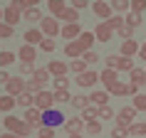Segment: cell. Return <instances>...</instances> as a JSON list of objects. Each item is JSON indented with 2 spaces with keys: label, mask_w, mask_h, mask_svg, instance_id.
I'll return each instance as SVG.
<instances>
[{
  "label": "cell",
  "mask_w": 146,
  "mask_h": 138,
  "mask_svg": "<svg viewBox=\"0 0 146 138\" xmlns=\"http://www.w3.org/2000/svg\"><path fill=\"white\" fill-rule=\"evenodd\" d=\"M5 133H13V136H17V138H27L32 133V128L27 126V123L23 121V118H17V116H5Z\"/></svg>",
  "instance_id": "obj_1"
},
{
  "label": "cell",
  "mask_w": 146,
  "mask_h": 138,
  "mask_svg": "<svg viewBox=\"0 0 146 138\" xmlns=\"http://www.w3.org/2000/svg\"><path fill=\"white\" fill-rule=\"evenodd\" d=\"M134 67H136L134 59H126V57H121V54H109L107 57V69H114L116 74H119V72H126V74H129Z\"/></svg>",
  "instance_id": "obj_2"
},
{
  "label": "cell",
  "mask_w": 146,
  "mask_h": 138,
  "mask_svg": "<svg viewBox=\"0 0 146 138\" xmlns=\"http://www.w3.org/2000/svg\"><path fill=\"white\" fill-rule=\"evenodd\" d=\"M60 27H62V25L57 22V20H54L52 15H50V17H42V20H40V27H37V30L42 32V37L54 39L57 35H60Z\"/></svg>",
  "instance_id": "obj_3"
},
{
  "label": "cell",
  "mask_w": 146,
  "mask_h": 138,
  "mask_svg": "<svg viewBox=\"0 0 146 138\" xmlns=\"http://www.w3.org/2000/svg\"><path fill=\"white\" fill-rule=\"evenodd\" d=\"M64 114L62 111H57V108H50V111H42V126L45 128H57V126H64Z\"/></svg>",
  "instance_id": "obj_4"
},
{
  "label": "cell",
  "mask_w": 146,
  "mask_h": 138,
  "mask_svg": "<svg viewBox=\"0 0 146 138\" xmlns=\"http://www.w3.org/2000/svg\"><path fill=\"white\" fill-rule=\"evenodd\" d=\"M35 108H37V111H50V108H54L52 91L42 89V91H37V94H35Z\"/></svg>",
  "instance_id": "obj_5"
},
{
  "label": "cell",
  "mask_w": 146,
  "mask_h": 138,
  "mask_svg": "<svg viewBox=\"0 0 146 138\" xmlns=\"http://www.w3.org/2000/svg\"><path fill=\"white\" fill-rule=\"evenodd\" d=\"M131 123H136V111H134L131 106L119 108V114H116V126H124V128H129Z\"/></svg>",
  "instance_id": "obj_6"
},
{
  "label": "cell",
  "mask_w": 146,
  "mask_h": 138,
  "mask_svg": "<svg viewBox=\"0 0 146 138\" xmlns=\"http://www.w3.org/2000/svg\"><path fill=\"white\" fill-rule=\"evenodd\" d=\"M23 121L27 123L30 128H40V126H42V111H37L35 106L25 108V111H23Z\"/></svg>",
  "instance_id": "obj_7"
},
{
  "label": "cell",
  "mask_w": 146,
  "mask_h": 138,
  "mask_svg": "<svg viewBox=\"0 0 146 138\" xmlns=\"http://www.w3.org/2000/svg\"><path fill=\"white\" fill-rule=\"evenodd\" d=\"M5 91H8V96H20V94L25 91V79L23 77H10L8 84H5Z\"/></svg>",
  "instance_id": "obj_8"
},
{
  "label": "cell",
  "mask_w": 146,
  "mask_h": 138,
  "mask_svg": "<svg viewBox=\"0 0 146 138\" xmlns=\"http://www.w3.org/2000/svg\"><path fill=\"white\" fill-rule=\"evenodd\" d=\"M47 74H50V77L52 79H57V77H67V62H62V59H52L50 62V64H47Z\"/></svg>",
  "instance_id": "obj_9"
},
{
  "label": "cell",
  "mask_w": 146,
  "mask_h": 138,
  "mask_svg": "<svg viewBox=\"0 0 146 138\" xmlns=\"http://www.w3.org/2000/svg\"><path fill=\"white\" fill-rule=\"evenodd\" d=\"M107 94H114V96H131V84L129 81H114V84L107 86Z\"/></svg>",
  "instance_id": "obj_10"
},
{
  "label": "cell",
  "mask_w": 146,
  "mask_h": 138,
  "mask_svg": "<svg viewBox=\"0 0 146 138\" xmlns=\"http://www.w3.org/2000/svg\"><path fill=\"white\" fill-rule=\"evenodd\" d=\"M92 10H94V15L99 17L102 22H107L109 17L114 15V12H111V8H109V3H107V0H97V3L92 5Z\"/></svg>",
  "instance_id": "obj_11"
},
{
  "label": "cell",
  "mask_w": 146,
  "mask_h": 138,
  "mask_svg": "<svg viewBox=\"0 0 146 138\" xmlns=\"http://www.w3.org/2000/svg\"><path fill=\"white\" fill-rule=\"evenodd\" d=\"M15 57H20V62H25V64H35V59H37V47L23 45L20 49H17Z\"/></svg>",
  "instance_id": "obj_12"
},
{
  "label": "cell",
  "mask_w": 146,
  "mask_h": 138,
  "mask_svg": "<svg viewBox=\"0 0 146 138\" xmlns=\"http://www.w3.org/2000/svg\"><path fill=\"white\" fill-rule=\"evenodd\" d=\"M20 20H23V12H17L15 8H3V22L8 25V27H13V30H15V25L20 22Z\"/></svg>",
  "instance_id": "obj_13"
},
{
  "label": "cell",
  "mask_w": 146,
  "mask_h": 138,
  "mask_svg": "<svg viewBox=\"0 0 146 138\" xmlns=\"http://www.w3.org/2000/svg\"><path fill=\"white\" fill-rule=\"evenodd\" d=\"M121 57H126V59H134V57H136L139 54V42L136 39H124L121 42Z\"/></svg>",
  "instance_id": "obj_14"
},
{
  "label": "cell",
  "mask_w": 146,
  "mask_h": 138,
  "mask_svg": "<svg viewBox=\"0 0 146 138\" xmlns=\"http://www.w3.org/2000/svg\"><path fill=\"white\" fill-rule=\"evenodd\" d=\"M23 39H25V45H30V47H37L40 42H42V32L37 30V27H30V30H25V35H23Z\"/></svg>",
  "instance_id": "obj_15"
},
{
  "label": "cell",
  "mask_w": 146,
  "mask_h": 138,
  "mask_svg": "<svg viewBox=\"0 0 146 138\" xmlns=\"http://www.w3.org/2000/svg\"><path fill=\"white\" fill-rule=\"evenodd\" d=\"M60 35H62L64 39L72 42V39H77L79 35H82V27H79V22H77V25H62V27H60Z\"/></svg>",
  "instance_id": "obj_16"
},
{
  "label": "cell",
  "mask_w": 146,
  "mask_h": 138,
  "mask_svg": "<svg viewBox=\"0 0 146 138\" xmlns=\"http://www.w3.org/2000/svg\"><path fill=\"white\" fill-rule=\"evenodd\" d=\"M92 35H94V39H99V42H111V37H114V32L109 30V27H107L104 22H99V25H97Z\"/></svg>",
  "instance_id": "obj_17"
},
{
  "label": "cell",
  "mask_w": 146,
  "mask_h": 138,
  "mask_svg": "<svg viewBox=\"0 0 146 138\" xmlns=\"http://www.w3.org/2000/svg\"><path fill=\"white\" fill-rule=\"evenodd\" d=\"M87 99H89V106H97V108L99 106H109V94L107 91H92Z\"/></svg>",
  "instance_id": "obj_18"
},
{
  "label": "cell",
  "mask_w": 146,
  "mask_h": 138,
  "mask_svg": "<svg viewBox=\"0 0 146 138\" xmlns=\"http://www.w3.org/2000/svg\"><path fill=\"white\" fill-rule=\"evenodd\" d=\"M60 20H62L64 25H77V22H79V12H77V10H72V8L67 5V8L62 10V15L57 17V22H60Z\"/></svg>",
  "instance_id": "obj_19"
},
{
  "label": "cell",
  "mask_w": 146,
  "mask_h": 138,
  "mask_svg": "<svg viewBox=\"0 0 146 138\" xmlns=\"http://www.w3.org/2000/svg\"><path fill=\"white\" fill-rule=\"evenodd\" d=\"M64 131H67L69 136H79V133L84 131V123L79 121V118H67V121H64Z\"/></svg>",
  "instance_id": "obj_20"
},
{
  "label": "cell",
  "mask_w": 146,
  "mask_h": 138,
  "mask_svg": "<svg viewBox=\"0 0 146 138\" xmlns=\"http://www.w3.org/2000/svg\"><path fill=\"white\" fill-rule=\"evenodd\" d=\"M97 79H99V74L92 72V69H87L84 74H79V77H77V84L79 86H94V84H97Z\"/></svg>",
  "instance_id": "obj_21"
},
{
  "label": "cell",
  "mask_w": 146,
  "mask_h": 138,
  "mask_svg": "<svg viewBox=\"0 0 146 138\" xmlns=\"http://www.w3.org/2000/svg\"><path fill=\"white\" fill-rule=\"evenodd\" d=\"M74 42L82 47V52H89V49H92V45H94V35H92V32H82Z\"/></svg>",
  "instance_id": "obj_22"
},
{
  "label": "cell",
  "mask_w": 146,
  "mask_h": 138,
  "mask_svg": "<svg viewBox=\"0 0 146 138\" xmlns=\"http://www.w3.org/2000/svg\"><path fill=\"white\" fill-rule=\"evenodd\" d=\"M30 81H35L40 89H45V84L50 81V74H47V69H45V67H42V69H35V74L30 77Z\"/></svg>",
  "instance_id": "obj_23"
},
{
  "label": "cell",
  "mask_w": 146,
  "mask_h": 138,
  "mask_svg": "<svg viewBox=\"0 0 146 138\" xmlns=\"http://www.w3.org/2000/svg\"><path fill=\"white\" fill-rule=\"evenodd\" d=\"M129 79H131L129 84H134V86H141V84L146 81V72H144L141 67H134V69L129 72Z\"/></svg>",
  "instance_id": "obj_24"
},
{
  "label": "cell",
  "mask_w": 146,
  "mask_h": 138,
  "mask_svg": "<svg viewBox=\"0 0 146 138\" xmlns=\"http://www.w3.org/2000/svg\"><path fill=\"white\" fill-rule=\"evenodd\" d=\"M64 54H67L69 59H79V57H82V47L77 45V42H74V39H72V42H67V45H64Z\"/></svg>",
  "instance_id": "obj_25"
},
{
  "label": "cell",
  "mask_w": 146,
  "mask_h": 138,
  "mask_svg": "<svg viewBox=\"0 0 146 138\" xmlns=\"http://www.w3.org/2000/svg\"><path fill=\"white\" fill-rule=\"evenodd\" d=\"M126 131H129V136H134V138H146V123H144V121L131 123Z\"/></svg>",
  "instance_id": "obj_26"
},
{
  "label": "cell",
  "mask_w": 146,
  "mask_h": 138,
  "mask_svg": "<svg viewBox=\"0 0 146 138\" xmlns=\"http://www.w3.org/2000/svg\"><path fill=\"white\" fill-rule=\"evenodd\" d=\"M82 123H89V121H97V106H87V108H82L79 111V116H77Z\"/></svg>",
  "instance_id": "obj_27"
},
{
  "label": "cell",
  "mask_w": 146,
  "mask_h": 138,
  "mask_svg": "<svg viewBox=\"0 0 146 138\" xmlns=\"http://www.w3.org/2000/svg\"><path fill=\"white\" fill-rule=\"evenodd\" d=\"M15 106H23V108L35 106V96H32V94H27V91H23L20 96H15Z\"/></svg>",
  "instance_id": "obj_28"
},
{
  "label": "cell",
  "mask_w": 146,
  "mask_h": 138,
  "mask_svg": "<svg viewBox=\"0 0 146 138\" xmlns=\"http://www.w3.org/2000/svg\"><path fill=\"white\" fill-rule=\"evenodd\" d=\"M47 8H50V12H52V17L57 20V17L62 15V10L67 8V3H64V0H50V3H47Z\"/></svg>",
  "instance_id": "obj_29"
},
{
  "label": "cell",
  "mask_w": 146,
  "mask_h": 138,
  "mask_svg": "<svg viewBox=\"0 0 146 138\" xmlns=\"http://www.w3.org/2000/svg\"><path fill=\"white\" fill-rule=\"evenodd\" d=\"M99 79L104 81V86H109V84H114V81H119V74H116L114 69H102V72H99Z\"/></svg>",
  "instance_id": "obj_30"
},
{
  "label": "cell",
  "mask_w": 146,
  "mask_h": 138,
  "mask_svg": "<svg viewBox=\"0 0 146 138\" xmlns=\"http://www.w3.org/2000/svg\"><path fill=\"white\" fill-rule=\"evenodd\" d=\"M37 0H10V8H15L17 12H25L27 8H35Z\"/></svg>",
  "instance_id": "obj_31"
},
{
  "label": "cell",
  "mask_w": 146,
  "mask_h": 138,
  "mask_svg": "<svg viewBox=\"0 0 146 138\" xmlns=\"http://www.w3.org/2000/svg\"><path fill=\"white\" fill-rule=\"evenodd\" d=\"M109 8L114 15H121V12H129V0H111Z\"/></svg>",
  "instance_id": "obj_32"
},
{
  "label": "cell",
  "mask_w": 146,
  "mask_h": 138,
  "mask_svg": "<svg viewBox=\"0 0 146 138\" xmlns=\"http://www.w3.org/2000/svg\"><path fill=\"white\" fill-rule=\"evenodd\" d=\"M23 20H27V22H40L42 20V12H40V8L35 5V8H27L23 12Z\"/></svg>",
  "instance_id": "obj_33"
},
{
  "label": "cell",
  "mask_w": 146,
  "mask_h": 138,
  "mask_svg": "<svg viewBox=\"0 0 146 138\" xmlns=\"http://www.w3.org/2000/svg\"><path fill=\"white\" fill-rule=\"evenodd\" d=\"M13 108H15V99L8 96V94H3V96H0V111H3V114H10Z\"/></svg>",
  "instance_id": "obj_34"
},
{
  "label": "cell",
  "mask_w": 146,
  "mask_h": 138,
  "mask_svg": "<svg viewBox=\"0 0 146 138\" xmlns=\"http://www.w3.org/2000/svg\"><path fill=\"white\" fill-rule=\"evenodd\" d=\"M67 69L72 72V74H77V77H79V74H84V72H87V64H84L82 59H72V62L67 64Z\"/></svg>",
  "instance_id": "obj_35"
},
{
  "label": "cell",
  "mask_w": 146,
  "mask_h": 138,
  "mask_svg": "<svg viewBox=\"0 0 146 138\" xmlns=\"http://www.w3.org/2000/svg\"><path fill=\"white\" fill-rule=\"evenodd\" d=\"M131 108H134V111H146V94H136V96H134V99H131Z\"/></svg>",
  "instance_id": "obj_36"
},
{
  "label": "cell",
  "mask_w": 146,
  "mask_h": 138,
  "mask_svg": "<svg viewBox=\"0 0 146 138\" xmlns=\"http://www.w3.org/2000/svg\"><path fill=\"white\" fill-rule=\"evenodd\" d=\"M15 62V52H8V49H0V69L10 67Z\"/></svg>",
  "instance_id": "obj_37"
},
{
  "label": "cell",
  "mask_w": 146,
  "mask_h": 138,
  "mask_svg": "<svg viewBox=\"0 0 146 138\" xmlns=\"http://www.w3.org/2000/svg\"><path fill=\"white\" fill-rule=\"evenodd\" d=\"M109 118H114V108L111 106H99L97 108V121H109Z\"/></svg>",
  "instance_id": "obj_38"
},
{
  "label": "cell",
  "mask_w": 146,
  "mask_h": 138,
  "mask_svg": "<svg viewBox=\"0 0 146 138\" xmlns=\"http://www.w3.org/2000/svg\"><path fill=\"white\" fill-rule=\"evenodd\" d=\"M52 99L54 104H69L72 94H69V89H62V91H52Z\"/></svg>",
  "instance_id": "obj_39"
},
{
  "label": "cell",
  "mask_w": 146,
  "mask_h": 138,
  "mask_svg": "<svg viewBox=\"0 0 146 138\" xmlns=\"http://www.w3.org/2000/svg\"><path fill=\"white\" fill-rule=\"evenodd\" d=\"M104 25H107V27H109L111 32H116V30H119V27L124 25V17H121V15H111V17H109V20H107Z\"/></svg>",
  "instance_id": "obj_40"
},
{
  "label": "cell",
  "mask_w": 146,
  "mask_h": 138,
  "mask_svg": "<svg viewBox=\"0 0 146 138\" xmlns=\"http://www.w3.org/2000/svg\"><path fill=\"white\" fill-rule=\"evenodd\" d=\"M141 20H144V17L136 15V12H126V17H124V22L129 25V27H134V30H136L139 25H141Z\"/></svg>",
  "instance_id": "obj_41"
},
{
  "label": "cell",
  "mask_w": 146,
  "mask_h": 138,
  "mask_svg": "<svg viewBox=\"0 0 146 138\" xmlns=\"http://www.w3.org/2000/svg\"><path fill=\"white\" fill-rule=\"evenodd\" d=\"M69 104L77 108V111H82V108L89 106V99H87V96H72V99H69Z\"/></svg>",
  "instance_id": "obj_42"
},
{
  "label": "cell",
  "mask_w": 146,
  "mask_h": 138,
  "mask_svg": "<svg viewBox=\"0 0 146 138\" xmlns=\"http://www.w3.org/2000/svg\"><path fill=\"white\" fill-rule=\"evenodd\" d=\"M84 131L89 133V136H99V133H102V121H89V123H84Z\"/></svg>",
  "instance_id": "obj_43"
},
{
  "label": "cell",
  "mask_w": 146,
  "mask_h": 138,
  "mask_svg": "<svg viewBox=\"0 0 146 138\" xmlns=\"http://www.w3.org/2000/svg\"><path fill=\"white\" fill-rule=\"evenodd\" d=\"M35 64H25V62H20V67H17V72H20V77H32L35 74Z\"/></svg>",
  "instance_id": "obj_44"
},
{
  "label": "cell",
  "mask_w": 146,
  "mask_h": 138,
  "mask_svg": "<svg viewBox=\"0 0 146 138\" xmlns=\"http://www.w3.org/2000/svg\"><path fill=\"white\" fill-rule=\"evenodd\" d=\"M50 81L54 84V91H62V89H67V86H69V79L67 77H57V79H50Z\"/></svg>",
  "instance_id": "obj_45"
},
{
  "label": "cell",
  "mask_w": 146,
  "mask_h": 138,
  "mask_svg": "<svg viewBox=\"0 0 146 138\" xmlns=\"http://www.w3.org/2000/svg\"><path fill=\"white\" fill-rule=\"evenodd\" d=\"M37 47L42 49V52H54V47H57V42H54V39H47V37H45V39H42V42H40Z\"/></svg>",
  "instance_id": "obj_46"
},
{
  "label": "cell",
  "mask_w": 146,
  "mask_h": 138,
  "mask_svg": "<svg viewBox=\"0 0 146 138\" xmlns=\"http://www.w3.org/2000/svg\"><path fill=\"white\" fill-rule=\"evenodd\" d=\"M79 59L84 62V64H97V59H99V57H97V52H94V49H89V52H84Z\"/></svg>",
  "instance_id": "obj_47"
},
{
  "label": "cell",
  "mask_w": 146,
  "mask_h": 138,
  "mask_svg": "<svg viewBox=\"0 0 146 138\" xmlns=\"http://www.w3.org/2000/svg\"><path fill=\"white\" fill-rule=\"evenodd\" d=\"M13 35H15V30H13V27H8L5 22H0V39H10Z\"/></svg>",
  "instance_id": "obj_48"
},
{
  "label": "cell",
  "mask_w": 146,
  "mask_h": 138,
  "mask_svg": "<svg viewBox=\"0 0 146 138\" xmlns=\"http://www.w3.org/2000/svg\"><path fill=\"white\" fill-rule=\"evenodd\" d=\"M116 32H119V35H121L124 39H131V37H134V27H129L126 22H124V25H121V27H119Z\"/></svg>",
  "instance_id": "obj_49"
},
{
  "label": "cell",
  "mask_w": 146,
  "mask_h": 138,
  "mask_svg": "<svg viewBox=\"0 0 146 138\" xmlns=\"http://www.w3.org/2000/svg\"><path fill=\"white\" fill-rule=\"evenodd\" d=\"M129 136V131L124 128V126H114V128H111V138H126Z\"/></svg>",
  "instance_id": "obj_50"
},
{
  "label": "cell",
  "mask_w": 146,
  "mask_h": 138,
  "mask_svg": "<svg viewBox=\"0 0 146 138\" xmlns=\"http://www.w3.org/2000/svg\"><path fill=\"white\" fill-rule=\"evenodd\" d=\"M37 138H54V131H52V128H45V126H40V128H37Z\"/></svg>",
  "instance_id": "obj_51"
},
{
  "label": "cell",
  "mask_w": 146,
  "mask_h": 138,
  "mask_svg": "<svg viewBox=\"0 0 146 138\" xmlns=\"http://www.w3.org/2000/svg\"><path fill=\"white\" fill-rule=\"evenodd\" d=\"M139 59L146 62V42H144V45H139Z\"/></svg>",
  "instance_id": "obj_52"
},
{
  "label": "cell",
  "mask_w": 146,
  "mask_h": 138,
  "mask_svg": "<svg viewBox=\"0 0 146 138\" xmlns=\"http://www.w3.org/2000/svg\"><path fill=\"white\" fill-rule=\"evenodd\" d=\"M8 79H10V74L5 69H0V84H8Z\"/></svg>",
  "instance_id": "obj_53"
},
{
  "label": "cell",
  "mask_w": 146,
  "mask_h": 138,
  "mask_svg": "<svg viewBox=\"0 0 146 138\" xmlns=\"http://www.w3.org/2000/svg\"><path fill=\"white\" fill-rule=\"evenodd\" d=\"M0 22H3V8H0Z\"/></svg>",
  "instance_id": "obj_54"
},
{
  "label": "cell",
  "mask_w": 146,
  "mask_h": 138,
  "mask_svg": "<svg viewBox=\"0 0 146 138\" xmlns=\"http://www.w3.org/2000/svg\"><path fill=\"white\" fill-rule=\"evenodd\" d=\"M69 138H82V136H69Z\"/></svg>",
  "instance_id": "obj_55"
},
{
  "label": "cell",
  "mask_w": 146,
  "mask_h": 138,
  "mask_svg": "<svg viewBox=\"0 0 146 138\" xmlns=\"http://www.w3.org/2000/svg\"><path fill=\"white\" fill-rule=\"evenodd\" d=\"M0 133H3V131H0Z\"/></svg>",
  "instance_id": "obj_56"
},
{
  "label": "cell",
  "mask_w": 146,
  "mask_h": 138,
  "mask_svg": "<svg viewBox=\"0 0 146 138\" xmlns=\"http://www.w3.org/2000/svg\"><path fill=\"white\" fill-rule=\"evenodd\" d=\"M144 72H146V69H144Z\"/></svg>",
  "instance_id": "obj_57"
}]
</instances>
